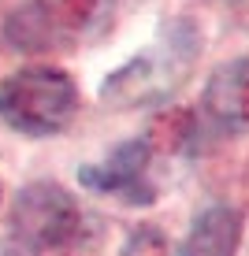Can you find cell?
<instances>
[{"mask_svg": "<svg viewBox=\"0 0 249 256\" xmlns=\"http://www.w3.org/2000/svg\"><path fill=\"white\" fill-rule=\"evenodd\" d=\"M201 38L186 19L171 22L153 48H141L123 70L104 82L101 100L115 108H141V104H156L171 96L182 86V78L193 70Z\"/></svg>", "mask_w": 249, "mask_h": 256, "instance_id": "1", "label": "cell"}, {"mask_svg": "<svg viewBox=\"0 0 249 256\" xmlns=\"http://www.w3.org/2000/svg\"><path fill=\"white\" fill-rule=\"evenodd\" d=\"M115 19V0H23L4 22L19 52L75 48L104 38Z\"/></svg>", "mask_w": 249, "mask_h": 256, "instance_id": "2", "label": "cell"}, {"mask_svg": "<svg viewBox=\"0 0 249 256\" xmlns=\"http://www.w3.org/2000/svg\"><path fill=\"white\" fill-rule=\"evenodd\" d=\"M78 108L75 78L60 67H23L0 82V119L26 138L60 134Z\"/></svg>", "mask_w": 249, "mask_h": 256, "instance_id": "3", "label": "cell"}, {"mask_svg": "<svg viewBox=\"0 0 249 256\" xmlns=\"http://www.w3.org/2000/svg\"><path fill=\"white\" fill-rule=\"evenodd\" d=\"M90 226H93V216L56 182H30L15 193L12 230H15V242L30 245L34 252L56 249L64 256H75L82 252L86 234H97Z\"/></svg>", "mask_w": 249, "mask_h": 256, "instance_id": "4", "label": "cell"}, {"mask_svg": "<svg viewBox=\"0 0 249 256\" xmlns=\"http://www.w3.org/2000/svg\"><path fill=\"white\" fill-rule=\"evenodd\" d=\"M149 160H153V145L145 138L123 141L115 152H108L101 164H90L78 171V182L93 193H112L123 197L127 204H149L156 197L153 182H149Z\"/></svg>", "mask_w": 249, "mask_h": 256, "instance_id": "5", "label": "cell"}, {"mask_svg": "<svg viewBox=\"0 0 249 256\" xmlns=\"http://www.w3.org/2000/svg\"><path fill=\"white\" fill-rule=\"evenodd\" d=\"M204 112L223 130H249V56L216 67L204 82Z\"/></svg>", "mask_w": 249, "mask_h": 256, "instance_id": "6", "label": "cell"}, {"mask_svg": "<svg viewBox=\"0 0 249 256\" xmlns=\"http://www.w3.org/2000/svg\"><path fill=\"white\" fill-rule=\"evenodd\" d=\"M242 242V212L230 204H212L190 223L179 256H234Z\"/></svg>", "mask_w": 249, "mask_h": 256, "instance_id": "7", "label": "cell"}, {"mask_svg": "<svg viewBox=\"0 0 249 256\" xmlns=\"http://www.w3.org/2000/svg\"><path fill=\"white\" fill-rule=\"evenodd\" d=\"M164 252H167V245H164V234L156 226H138L130 245L123 249V256H164Z\"/></svg>", "mask_w": 249, "mask_h": 256, "instance_id": "8", "label": "cell"}, {"mask_svg": "<svg viewBox=\"0 0 249 256\" xmlns=\"http://www.w3.org/2000/svg\"><path fill=\"white\" fill-rule=\"evenodd\" d=\"M0 256H38L30 249V245H23V242H4L0 245Z\"/></svg>", "mask_w": 249, "mask_h": 256, "instance_id": "9", "label": "cell"}]
</instances>
